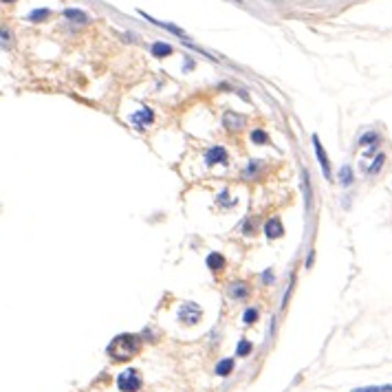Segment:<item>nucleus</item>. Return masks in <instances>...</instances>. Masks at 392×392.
Returning <instances> with one entry per match:
<instances>
[{
    "label": "nucleus",
    "instance_id": "9d476101",
    "mask_svg": "<svg viewBox=\"0 0 392 392\" xmlns=\"http://www.w3.org/2000/svg\"><path fill=\"white\" fill-rule=\"evenodd\" d=\"M150 51H152L154 58H168V55L172 53V47H170V44H165V42H154Z\"/></svg>",
    "mask_w": 392,
    "mask_h": 392
},
{
    "label": "nucleus",
    "instance_id": "ddd939ff",
    "mask_svg": "<svg viewBox=\"0 0 392 392\" xmlns=\"http://www.w3.org/2000/svg\"><path fill=\"white\" fill-rule=\"evenodd\" d=\"M231 370H234V359H231V357H227V359H223V361H218V366H216V374H218V377H227V374H231Z\"/></svg>",
    "mask_w": 392,
    "mask_h": 392
},
{
    "label": "nucleus",
    "instance_id": "f03ea898",
    "mask_svg": "<svg viewBox=\"0 0 392 392\" xmlns=\"http://www.w3.org/2000/svg\"><path fill=\"white\" fill-rule=\"evenodd\" d=\"M117 388L121 392H137L141 388V377L137 370H124L117 377Z\"/></svg>",
    "mask_w": 392,
    "mask_h": 392
},
{
    "label": "nucleus",
    "instance_id": "9b49d317",
    "mask_svg": "<svg viewBox=\"0 0 392 392\" xmlns=\"http://www.w3.org/2000/svg\"><path fill=\"white\" fill-rule=\"evenodd\" d=\"M383 163H385V154H383V152H379V154H377V157H374V159H372V163H370V165H368V168H366V174H370V176H374V174H377V172H379V170H381V168H383Z\"/></svg>",
    "mask_w": 392,
    "mask_h": 392
},
{
    "label": "nucleus",
    "instance_id": "0eeeda50",
    "mask_svg": "<svg viewBox=\"0 0 392 392\" xmlns=\"http://www.w3.org/2000/svg\"><path fill=\"white\" fill-rule=\"evenodd\" d=\"M311 139H313V146H315V154H317V161H319V165H322V172H324V176H326V179H330V161H328L326 152H324L322 143H319V137H317V135H313Z\"/></svg>",
    "mask_w": 392,
    "mask_h": 392
},
{
    "label": "nucleus",
    "instance_id": "7ed1b4c3",
    "mask_svg": "<svg viewBox=\"0 0 392 392\" xmlns=\"http://www.w3.org/2000/svg\"><path fill=\"white\" fill-rule=\"evenodd\" d=\"M201 315H203L201 306L194 304V302H185V304L181 306V311H179V319L183 324H196L198 319H201Z\"/></svg>",
    "mask_w": 392,
    "mask_h": 392
},
{
    "label": "nucleus",
    "instance_id": "1a4fd4ad",
    "mask_svg": "<svg viewBox=\"0 0 392 392\" xmlns=\"http://www.w3.org/2000/svg\"><path fill=\"white\" fill-rule=\"evenodd\" d=\"M229 295L238 297V300H245V297L249 295V286H247V282H231L229 284Z\"/></svg>",
    "mask_w": 392,
    "mask_h": 392
},
{
    "label": "nucleus",
    "instance_id": "dca6fc26",
    "mask_svg": "<svg viewBox=\"0 0 392 392\" xmlns=\"http://www.w3.org/2000/svg\"><path fill=\"white\" fill-rule=\"evenodd\" d=\"M251 141H253V143H258V146H264V143L269 141V135H267V132H264V130L256 128V130L251 132Z\"/></svg>",
    "mask_w": 392,
    "mask_h": 392
},
{
    "label": "nucleus",
    "instance_id": "6ab92c4d",
    "mask_svg": "<svg viewBox=\"0 0 392 392\" xmlns=\"http://www.w3.org/2000/svg\"><path fill=\"white\" fill-rule=\"evenodd\" d=\"M256 319H258V311H256V308H253V306H251V308H247L245 315H242V322H245L247 326H249V324H253Z\"/></svg>",
    "mask_w": 392,
    "mask_h": 392
},
{
    "label": "nucleus",
    "instance_id": "4468645a",
    "mask_svg": "<svg viewBox=\"0 0 392 392\" xmlns=\"http://www.w3.org/2000/svg\"><path fill=\"white\" fill-rule=\"evenodd\" d=\"M64 18L75 20V22H88V16L80 9H64Z\"/></svg>",
    "mask_w": 392,
    "mask_h": 392
},
{
    "label": "nucleus",
    "instance_id": "412c9836",
    "mask_svg": "<svg viewBox=\"0 0 392 392\" xmlns=\"http://www.w3.org/2000/svg\"><path fill=\"white\" fill-rule=\"evenodd\" d=\"M3 3H14V0H3Z\"/></svg>",
    "mask_w": 392,
    "mask_h": 392
},
{
    "label": "nucleus",
    "instance_id": "f8f14e48",
    "mask_svg": "<svg viewBox=\"0 0 392 392\" xmlns=\"http://www.w3.org/2000/svg\"><path fill=\"white\" fill-rule=\"evenodd\" d=\"M207 267L212 269V271H223V267H225L223 256H220V253H209V256H207Z\"/></svg>",
    "mask_w": 392,
    "mask_h": 392
},
{
    "label": "nucleus",
    "instance_id": "aec40b11",
    "mask_svg": "<svg viewBox=\"0 0 392 392\" xmlns=\"http://www.w3.org/2000/svg\"><path fill=\"white\" fill-rule=\"evenodd\" d=\"M47 16H49V9H36V11H33V14L29 16V18H31L33 22H38V20H44Z\"/></svg>",
    "mask_w": 392,
    "mask_h": 392
},
{
    "label": "nucleus",
    "instance_id": "f257e3e1",
    "mask_svg": "<svg viewBox=\"0 0 392 392\" xmlns=\"http://www.w3.org/2000/svg\"><path fill=\"white\" fill-rule=\"evenodd\" d=\"M139 346H141V341L137 335H132V333L117 335L108 344V357L113 361H128L130 357H135L139 352Z\"/></svg>",
    "mask_w": 392,
    "mask_h": 392
},
{
    "label": "nucleus",
    "instance_id": "a211bd4d",
    "mask_svg": "<svg viewBox=\"0 0 392 392\" xmlns=\"http://www.w3.org/2000/svg\"><path fill=\"white\" fill-rule=\"evenodd\" d=\"M251 341H247V339H240L238 341V348H236V352H238V357H247L251 352Z\"/></svg>",
    "mask_w": 392,
    "mask_h": 392
},
{
    "label": "nucleus",
    "instance_id": "423d86ee",
    "mask_svg": "<svg viewBox=\"0 0 392 392\" xmlns=\"http://www.w3.org/2000/svg\"><path fill=\"white\" fill-rule=\"evenodd\" d=\"M152 119H154V113H152L150 108H141L139 113L130 115V124L135 126L137 130H143L148 124H152Z\"/></svg>",
    "mask_w": 392,
    "mask_h": 392
},
{
    "label": "nucleus",
    "instance_id": "2eb2a0df",
    "mask_svg": "<svg viewBox=\"0 0 392 392\" xmlns=\"http://www.w3.org/2000/svg\"><path fill=\"white\" fill-rule=\"evenodd\" d=\"M352 181H355V176H352V168H350V165H344V168L339 170V183L348 187Z\"/></svg>",
    "mask_w": 392,
    "mask_h": 392
},
{
    "label": "nucleus",
    "instance_id": "39448f33",
    "mask_svg": "<svg viewBox=\"0 0 392 392\" xmlns=\"http://www.w3.org/2000/svg\"><path fill=\"white\" fill-rule=\"evenodd\" d=\"M205 163L209 168H212V165H218V163H227V150H225L223 146H212L205 152Z\"/></svg>",
    "mask_w": 392,
    "mask_h": 392
},
{
    "label": "nucleus",
    "instance_id": "6e6552de",
    "mask_svg": "<svg viewBox=\"0 0 392 392\" xmlns=\"http://www.w3.org/2000/svg\"><path fill=\"white\" fill-rule=\"evenodd\" d=\"M264 234H267V238H280V236L284 234V227H282V220L278 216L269 218L267 223H264Z\"/></svg>",
    "mask_w": 392,
    "mask_h": 392
},
{
    "label": "nucleus",
    "instance_id": "20e7f679",
    "mask_svg": "<svg viewBox=\"0 0 392 392\" xmlns=\"http://www.w3.org/2000/svg\"><path fill=\"white\" fill-rule=\"evenodd\" d=\"M223 124H225V128H227L229 132H240L242 128H245V124H247V117H245V115L234 113V110H225Z\"/></svg>",
    "mask_w": 392,
    "mask_h": 392
},
{
    "label": "nucleus",
    "instance_id": "f3484780",
    "mask_svg": "<svg viewBox=\"0 0 392 392\" xmlns=\"http://www.w3.org/2000/svg\"><path fill=\"white\" fill-rule=\"evenodd\" d=\"M352 392H392V385H366V388H355Z\"/></svg>",
    "mask_w": 392,
    "mask_h": 392
}]
</instances>
